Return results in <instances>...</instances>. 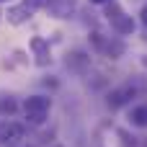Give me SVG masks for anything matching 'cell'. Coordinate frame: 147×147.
<instances>
[{
	"label": "cell",
	"instance_id": "cell-14",
	"mask_svg": "<svg viewBox=\"0 0 147 147\" xmlns=\"http://www.w3.org/2000/svg\"><path fill=\"white\" fill-rule=\"evenodd\" d=\"M90 5H106V3H111V0H88Z\"/></svg>",
	"mask_w": 147,
	"mask_h": 147
},
{
	"label": "cell",
	"instance_id": "cell-13",
	"mask_svg": "<svg viewBox=\"0 0 147 147\" xmlns=\"http://www.w3.org/2000/svg\"><path fill=\"white\" fill-rule=\"evenodd\" d=\"M140 21H142V26L147 28V3L142 5V10H140Z\"/></svg>",
	"mask_w": 147,
	"mask_h": 147
},
{
	"label": "cell",
	"instance_id": "cell-7",
	"mask_svg": "<svg viewBox=\"0 0 147 147\" xmlns=\"http://www.w3.org/2000/svg\"><path fill=\"white\" fill-rule=\"evenodd\" d=\"M28 49H31V54H34V65H36V67H49V65H52V44H49V39H44V36H31Z\"/></svg>",
	"mask_w": 147,
	"mask_h": 147
},
{
	"label": "cell",
	"instance_id": "cell-15",
	"mask_svg": "<svg viewBox=\"0 0 147 147\" xmlns=\"http://www.w3.org/2000/svg\"><path fill=\"white\" fill-rule=\"evenodd\" d=\"M142 41H145V44H147V28H145V31H142Z\"/></svg>",
	"mask_w": 147,
	"mask_h": 147
},
{
	"label": "cell",
	"instance_id": "cell-16",
	"mask_svg": "<svg viewBox=\"0 0 147 147\" xmlns=\"http://www.w3.org/2000/svg\"><path fill=\"white\" fill-rule=\"evenodd\" d=\"M3 3H10V0H0V5H3Z\"/></svg>",
	"mask_w": 147,
	"mask_h": 147
},
{
	"label": "cell",
	"instance_id": "cell-9",
	"mask_svg": "<svg viewBox=\"0 0 147 147\" xmlns=\"http://www.w3.org/2000/svg\"><path fill=\"white\" fill-rule=\"evenodd\" d=\"M31 10L26 8V5H21V3H16V5H8V10L3 13V18L10 23V26H23V23H28L31 21Z\"/></svg>",
	"mask_w": 147,
	"mask_h": 147
},
{
	"label": "cell",
	"instance_id": "cell-4",
	"mask_svg": "<svg viewBox=\"0 0 147 147\" xmlns=\"http://www.w3.org/2000/svg\"><path fill=\"white\" fill-rule=\"evenodd\" d=\"M145 88V83L140 80V78H132V80H127L124 85H119V88H114V90H109V96H106V103H109V109H121V106H127L140 90Z\"/></svg>",
	"mask_w": 147,
	"mask_h": 147
},
{
	"label": "cell",
	"instance_id": "cell-5",
	"mask_svg": "<svg viewBox=\"0 0 147 147\" xmlns=\"http://www.w3.org/2000/svg\"><path fill=\"white\" fill-rule=\"evenodd\" d=\"M26 142V127L21 121H0V147H18Z\"/></svg>",
	"mask_w": 147,
	"mask_h": 147
},
{
	"label": "cell",
	"instance_id": "cell-3",
	"mask_svg": "<svg viewBox=\"0 0 147 147\" xmlns=\"http://www.w3.org/2000/svg\"><path fill=\"white\" fill-rule=\"evenodd\" d=\"M103 16H106V21L111 23V31L114 34H119V36H132L134 34V28H137V21L119 5V0H111V3H106V10H103Z\"/></svg>",
	"mask_w": 147,
	"mask_h": 147
},
{
	"label": "cell",
	"instance_id": "cell-12",
	"mask_svg": "<svg viewBox=\"0 0 147 147\" xmlns=\"http://www.w3.org/2000/svg\"><path fill=\"white\" fill-rule=\"evenodd\" d=\"M21 5H26L31 13H36V10H41V8H44V0H21Z\"/></svg>",
	"mask_w": 147,
	"mask_h": 147
},
{
	"label": "cell",
	"instance_id": "cell-6",
	"mask_svg": "<svg viewBox=\"0 0 147 147\" xmlns=\"http://www.w3.org/2000/svg\"><path fill=\"white\" fill-rule=\"evenodd\" d=\"M78 5L80 0H44V10L49 18H57V21H67L78 13Z\"/></svg>",
	"mask_w": 147,
	"mask_h": 147
},
{
	"label": "cell",
	"instance_id": "cell-17",
	"mask_svg": "<svg viewBox=\"0 0 147 147\" xmlns=\"http://www.w3.org/2000/svg\"><path fill=\"white\" fill-rule=\"evenodd\" d=\"M0 21H3V13H0Z\"/></svg>",
	"mask_w": 147,
	"mask_h": 147
},
{
	"label": "cell",
	"instance_id": "cell-10",
	"mask_svg": "<svg viewBox=\"0 0 147 147\" xmlns=\"http://www.w3.org/2000/svg\"><path fill=\"white\" fill-rule=\"evenodd\" d=\"M21 111V101L8 93V90H0V119H10Z\"/></svg>",
	"mask_w": 147,
	"mask_h": 147
},
{
	"label": "cell",
	"instance_id": "cell-8",
	"mask_svg": "<svg viewBox=\"0 0 147 147\" xmlns=\"http://www.w3.org/2000/svg\"><path fill=\"white\" fill-rule=\"evenodd\" d=\"M65 65H67V70L78 72V75H85V72L90 70V54L83 52V49H72V52H67Z\"/></svg>",
	"mask_w": 147,
	"mask_h": 147
},
{
	"label": "cell",
	"instance_id": "cell-2",
	"mask_svg": "<svg viewBox=\"0 0 147 147\" xmlns=\"http://www.w3.org/2000/svg\"><path fill=\"white\" fill-rule=\"evenodd\" d=\"M88 39H90L93 52H98V54H103V57H109V59H119V57H124V52H127V44H124L121 36H109V34L93 28V31L88 34Z\"/></svg>",
	"mask_w": 147,
	"mask_h": 147
},
{
	"label": "cell",
	"instance_id": "cell-11",
	"mask_svg": "<svg viewBox=\"0 0 147 147\" xmlns=\"http://www.w3.org/2000/svg\"><path fill=\"white\" fill-rule=\"evenodd\" d=\"M127 121H129V127H134V129H147V103L132 106L129 114H127Z\"/></svg>",
	"mask_w": 147,
	"mask_h": 147
},
{
	"label": "cell",
	"instance_id": "cell-1",
	"mask_svg": "<svg viewBox=\"0 0 147 147\" xmlns=\"http://www.w3.org/2000/svg\"><path fill=\"white\" fill-rule=\"evenodd\" d=\"M21 111H23V116H26V124H28V127H41V124H47V119H49L52 98H49V96H41V93L28 96V98H23Z\"/></svg>",
	"mask_w": 147,
	"mask_h": 147
}]
</instances>
